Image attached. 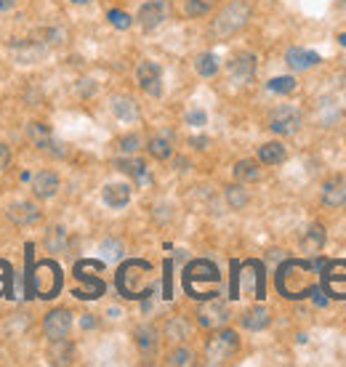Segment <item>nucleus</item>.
<instances>
[{
	"label": "nucleus",
	"mask_w": 346,
	"mask_h": 367,
	"mask_svg": "<svg viewBox=\"0 0 346 367\" xmlns=\"http://www.w3.org/2000/svg\"><path fill=\"white\" fill-rule=\"evenodd\" d=\"M312 296H314V303H317V306H328V298H325V293L319 288L312 290Z\"/></svg>",
	"instance_id": "40"
},
{
	"label": "nucleus",
	"mask_w": 346,
	"mask_h": 367,
	"mask_svg": "<svg viewBox=\"0 0 346 367\" xmlns=\"http://www.w3.org/2000/svg\"><path fill=\"white\" fill-rule=\"evenodd\" d=\"M226 322H229V309H226V303L221 298H205L202 306L198 309V325L205 330H219L224 328Z\"/></svg>",
	"instance_id": "9"
},
{
	"label": "nucleus",
	"mask_w": 346,
	"mask_h": 367,
	"mask_svg": "<svg viewBox=\"0 0 346 367\" xmlns=\"http://www.w3.org/2000/svg\"><path fill=\"white\" fill-rule=\"evenodd\" d=\"M168 13H171V6H168V0H146L144 6L139 8V25L144 27V29H155L160 27L165 19H168Z\"/></svg>",
	"instance_id": "14"
},
{
	"label": "nucleus",
	"mask_w": 346,
	"mask_h": 367,
	"mask_svg": "<svg viewBox=\"0 0 346 367\" xmlns=\"http://www.w3.org/2000/svg\"><path fill=\"white\" fill-rule=\"evenodd\" d=\"M338 43H341V46L346 48V32H341V35H338Z\"/></svg>",
	"instance_id": "45"
},
{
	"label": "nucleus",
	"mask_w": 346,
	"mask_h": 367,
	"mask_svg": "<svg viewBox=\"0 0 346 367\" xmlns=\"http://www.w3.org/2000/svg\"><path fill=\"white\" fill-rule=\"evenodd\" d=\"M112 115L123 123H136L139 120V104L131 96H115L112 99Z\"/></svg>",
	"instance_id": "22"
},
{
	"label": "nucleus",
	"mask_w": 346,
	"mask_h": 367,
	"mask_svg": "<svg viewBox=\"0 0 346 367\" xmlns=\"http://www.w3.org/2000/svg\"><path fill=\"white\" fill-rule=\"evenodd\" d=\"M106 19H109V25L115 27V29H128V27L133 25L131 16L125 11H120V8H112V11L106 13Z\"/></svg>",
	"instance_id": "36"
},
{
	"label": "nucleus",
	"mask_w": 346,
	"mask_h": 367,
	"mask_svg": "<svg viewBox=\"0 0 346 367\" xmlns=\"http://www.w3.org/2000/svg\"><path fill=\"white\" fill-rule=\"evenodd\" d=\"M46 248L51 253H64L67 250V232L64 226H51L46 235Z\"/></svg>",
	"instance_id": "29"
},
{
	"label": "nucleus",
	"mask_w": 346,
	"mask_h": 367,
	"mask_svg": "<svg viewBox=\"0 0 346 367\" xmlns=\"http://www.w3.org/2000/svg\"><path fill=\"white\" fill-rule=\"evenodd\" d=\"M322 205L344 208L346 205V176H335L322 186Z\"/></svg>",
	"instance_id": "17"
},
{
	"label": "nucleus",
	"mask_w": 346,
	"mask_h": 367,
	"mask_svg": "<svg viewBox=\"0 0 346 367\" xmlns=\"http://www.w3.org/2000/svg\"><path fill=\"white\" fill-rule=\"evenodd\" d=\"M59 176L53 171H38L32 176V195L38 197V200H51L56 192H59Z\"/></svg>",
	"instance_id": "16"
},
{
	"label": "nucleus",
	"mask_w": 346,
	"mask_h": 367,
	"mask_svg": "<svg viewBox=\"0 0 346 367\" xmlns=\"http://www.w3.org/2000/svg\"><path fill=\"white\" fill-rule=\"evenodd\" d=\"M240 322H242V328L251 330V333H261V330L269 328L272 317H269V309H266V306H253V309H248L245 314L240 317Z\"/></svg>",
	"instance_id": "21"
},
{
	"label": "nucleus",
	"mask_w": 346,
	"mask_h": 367,
	"mask_svg": "<svg viewBox=\"0 0 346 367\" xmlns=\"http://www.w3.org/2000/svg\"><path fill=\"white\" fill-rule=\"evenodd\" d=\"M192 144H195V149H202V146L208 144V141H205V139H192Z\"/></svg>",
	"instance_id": "43"
},
{
	"label": "nucleus",
	"mask_w": 346,
	"mask_h": 367,
	"mask_svg": "<svg viewBox=\"0 0 346 367\" xmlns=\"http://www.w3.org/2000/svg\"><path fill=\"white\" fill-rule=\"evenodd\" d=\"M115 168L123 173L133 176L139 184L146 181V162L144 160H136V158H123V160H115Z\"/></svg>",
	"instance_id": "26"
},
{
	"label": "nucleus",
	"mask_w": 346,
	"mask_h": 367,
	"mask_svg": "<svg viewBox=\"0 0 346 367\" xmlns=\"http://www.w3.org/2000/svg\"><path fill=\"white\" fill-rule=\"evenodd\" d=\"M8 160H11V149H8V146L0 141V171H3L6 165H8Z\"/></svg>",
	"instance_id": "39"
},
{
	"label": "nucleus",
	"mask_w": 346,
	"mask_h": 367,
	"mask_svg": "<svg viewBox=\"0 0 346 367\" xmlns=\"http://www.w3.org/2000/svg\"><path fill=\"white\" fill-rule=\"evenodd\" d=\"M69 3H72V6H88L91 0H69Z\"/></svg>",
	"instance_id": "44"
},
{
	"label": "nucleus",
	"mask_w": 346,
	"mask_h": 367,
	"mask_svg": "<svg viewBox=\"0 0 346 367\" xmlns=\"http://www.w3.org/2000/svg\"><path fill=\"white\" fill-rule=\"evenodd\" d=\"M27 290L35 293V296L43 298V301L56 298L59 290H62V266L53 261V258H43V261H38L35 263V272L29 275Z\"/></svg>",
	"instance_id": "4"
},
{
	"label": "nucleus",
	"mask_w": 346,
	"mask_h": 367,
	"mask_svg": "<svg viewBox=\"0 0 346 367\" xmlns=\"http://www.w3.org/2000/svg\"><path fill=\"white\" fill-rule=\"evenodd\" d=\"M240 352V335L229 328H219L205 343V362L208 365H226Z\"/></svg>",
	"instance_id": "6"
},
{
	"label": "nucleus",
	"mask_w": 346,
	"mask_h": 367,
	"mask_svg": "<svg viewBox=\"0 0 346 367\" xmlns=\"http://www.w3.org/2000/svg\"><path fill=\"white\" fill-rule=\"evenodd\" d=\"M146 152L152 155L155 160H168L173 155V141H171V133H158L146 141Z\"/></svg>",
	"instance_id": "23"
},
{
	"label": "nucleus",
	"mask_w": 346,
	"mask_h": 367,
	"mask_svg": "<svg viewBox=\"0 0 346 367\" xmlns=\"http://www.w3.org/2000/svg\"><path fill=\"white\" fill-rule=\"evenodd\" d=\"M136 80H139V88L146 91L149 96H162V69H160L158 62L144 59L136 67Z\"/></svg>",
	"instance_id": "12"
},
{
	"label": "nucleus",
	"mask_w": 346,
	"mask_h": 367,
	"mask_svg": "<svg viewBox=\"0 0 346 367\" xmlns=\"http://www.w3.org/2000/svg\"><path fill=\"white\" fill-rule=\"evenodd\" d=\"M186 120H189V125H205V112H189L186 115Z\"/></svg>",
	"instance_id": "38"
},
{
	"label": "nucleus",
	"mask_w": 346,
	"mask_h": 367,
	"mask_svg": "<svg viewBox=\"0 0 346 367\" xmlns=\"http://www.w3.org/2000/svg\"><path fill=\"white\" fill-rule=\"evenodd\" d=\"M298 128H301V112L296 106L282 104L269 115V131L277 136H293Z\"/></svg>",
	"instance_id": "10"
},
{
	"label": "nucleus",
	"mask_w": 346,
	"mask_h": 367,
	"mask_svg": "<svg viewBox=\"0 0 346 367\" xmlns=\"http://www.w3.org/2000/svg\"><path fill=\"white\" fill-rule=\"evenodd\" d=\"M226 205L232 210H242L245 205H248V200H251V195H248V189H245V184H232V186H226Z\"/></svg>",
	"instance_id": "28"
},
{
	"label": "nucleus",
	"mask_w": 346,
	"mask_h": 367,
	"mask_svg": "<svg viewBox=\"0 0 346 367\" xmlns=\"http://www.w3.org/2000/svg\"><path fill=\"white\" fill-rule=\"evenodd\" d=\"M195 69H198V75H202V78H213L219 72V59L213 53H200L198 59H195Z\"/></svg>",
	"instance_id": "31"
},
{
	"label": "nucleus",
	"mask_w": 346,
	"mask_h": 367,
	"mask_svg": "<svg viewBox=\"0 0 346 367\" xmlns=\"http://www.w3.org/2000/svg\"><path fill=\"white\" fill-rule=\"evenodd\" d=\"M102 253H104V261H118L123 256V242L120 240H104L102 242Z\"/></svg>",
	"instance_id": "37"
},
{
	"label": "nucleus",
	"mask_w": 346,
	"mask_h": 367,
	"mask_svg": "<svg viewBox=\"0 0 346 367\" xmlns=\"http://www.w3.org/2000/svg\"><path fill=\"white\" fill-rule=\"evenodd\" d=\"M93 269H104V263H102V261H78V263H75V279L85 282V288L75 290V296H78V298H83V301H91V298L104 296V282H102L99 277L91 275Z\"/></svg>",
	"instance_id": "7"
},
{
	"label": "nucleus",
	"mask_w": 346,
	"mask_h": 367,
	"mask_svg": "<svg viewBox=\"0 0 346 367\" xmlns=\"http://www.w3.org/2000/svg\"><path fill=\"white\" fill-rule=\"evenodd\" d=\"M322 245H325V226L322 223H312L306 229L304 240H301V250L304 253H319Z\"/></svg>",
	"instance_id": "24"
},
{
	"label": "nucleus",
	"mask_w": 346,
	"mask_h": 367,
	"mask_svg": "<svg viewBox=\"0 0 346 367\" xmlns=\"http://www.w3.org/2000/svg\"><path fill=\"white\" fill-rule=\"evenodd\" d=\"M226 72H229V80L237 83V85H248L253 78H256V56L253 53H237L229 64H226Z\"/></svg>",
	"instance_id": "13"
},
{
	"label": "nucleus",
	"mask_w": 346,
	"mask_h": 367,
	"mask_svg": "<svg viewBox=\"0 0 346 367\" xmlns=\"http://www.w3.org/2000/svg\"><path fill=\"white\" fill-rule=\"evenodd\" d=\"M6 216H8V221L16 223V226H32V223H38L40 219H43V213H40V208L32 200L11 202L8 210H6Z\"/></svg>",
	"instance_id": "15"
},
{
	"label": "nucleus",
	"mask_w": 346,
	"mask_h": 367,
	"mask_svg": "<svg viewBox=\"0 0 346 367\" xmlns=\"http://www.w3.org/2000/svg\"><path fill=\"white\" fill-rule=\"evenodd\" d=\"M69 330H72V312L64 309V306L51 309L48 314L43 317V335L51 343H64Z\"/></svg>",
	"instance_id": "8"
},
{
	"label": "nucleus",
	"mask_w": 346,
	"mask_h": 367,
	"mask_svg": "<svg viewBox=\"0 0 346 367\" xmlns=\"http://www.w3.org/2000/svg\"><path fill=\"white\" fill-rule=\"evenodd\" d=\"M285 62H288V67L296 69V72H304V69L317 67L322 59H319V53L306 51V48H288V53H285Z\"/></svg>",
	"instance_id": "19"
},
{
	"label": "nucleus",
	"mask_w": 346,
	"mask_h": 367,
	"mask_svg": "<svg viewBox=\"0 0 346 367\" xmlns=\"http://www.w3.org/2000/svg\"><path fill=\"white\" fill-rule=\"evenodd\" d=\"M266 85H269V91L272 93H293L296 91V78L282 75V78H272Z\"/></svg>",
	"instance_id": "33"
},
{
	"label": "nucleus",
	"mask_w": 346,
	"mask_h": 367,
	"mask_svg": "<svg viewBox=\"0 0 346 367\" xmlns=\"http://www.w3.org/2000/svg\"><path fill=\"white\" fill-rule=\"evenodd\" d=\"M80 325L85 330H91L93 325H96V319H93V314H83V319H80Z\"/></svg>",
	"instance_id": "42"
},
{
	"label": "nucleus",
	"mask_w": 346,
	"mask_h": 367,
	"mask_svg": "<svg viewBox=\"0 0 346 367\" xmlns=\"http://www.w3.org/2000/svg\"><path fill=\"white\" fill-rule=\"evenodd\" d=\"M136 346L144 352V354H152L155 346H158V330L155 328H139L136 330Z\"/></svg>",
	"instance_id": "30"
},
{
	"label": "nucleus",
	"mask_w": 346,
	"mask_h": 367,
	"mask_svg": "<svg viewBox=\"0 0 346 367\" xmlns=\"http://www.w3.org/2000/svg\"><path fill=\"white\" fill-rule=\"evenodd\" d=\"M115 285H118L120 296L123 298H149L152 296V263L149 261H139V258H131L125 261L118 269V277H115Z\"/></svg>",
	"instance_id": "2"
},
{
	"label": "nucleus",
	"mask_w": 346,
	"mask_h": 367,
	"mask_svg": "<svg viewBox=\"0 0 346 367\" xmlns=\"http://www.w3.org/2000/svg\"><path fill=\"white\" fill-rule=\"evenodd\" d=\"M219 285H221V275H219L216 263L205 261V258H198V261L186 263L184 290L192 296V298H198V301L213 298V296H219Z\"/></svg>",
	"instance_id": "3"
},
{
	"label": "nucleus",
	"mask_w": 346,
	"mask_h": 367,
	"mask_svg": "<svg viewBox=\"0 0 346 367\" xmlns=\"http://www.w3.org/2000/svg\"><path fill=\"white\" fill-rule=\"evenodd\" d=\"M211 3H213V0H186L184 13L189 16V19H198V16H205V13L211 11Z\"/></svg>",
	"instance_id": "34"
},
{
	"label": "nucleus",
	"mask_w": 346,
	"mask_h": 367,
	"mask_svg": "<svg viewBox=\"0 0 346 367\" xmlns=\"http://www.w3.org/2000/svg\"><path fill=\"white\" fill-rule=\"evenodd\" d=\"M277 290L282 298H306L312 296V290L317 288V266L312 261H301V258H291L277 269Z\"/></svg>",
	"instance_id": "1"
},
{
	"label": "nucleus",
	"mask_w": 346,
	"mask_h": 367,
	"mask_svg": "<svg viewBox=\"0 0 346 367\" xmlns=\"http://www.w3.org/2000/svg\"><path fill=\"white\" fill-rule=\"evenodd\" d=\"M27 139H29V144L35 146V149H40V152L51 149L53 144L51 128H48L46 123H40V120H29V123H27Z\"/></svg>",
	"instance_id": "18"
},
{
	"label": "nucleus",
	"mask_w": 346,
	"mask_h": 367,
	"mask_svg": "<svg viewBox=\"0 0 346 367\" xmlns=\"http://www.w3.org/2000/svg\"><path fill=\"white\" fill-rule=\"evenodd\" d=\"M322 288L331 298L346 301V261H331L322 272Z\"/></svg>",
	"instance_id": "11"
},
{
	"label": "nucleus",
	"mask_w": 346,
	"mask_h": 367,
	"mask_svg": "<svg viewBox=\"0 0 346 367\" xmlns=\"http://www.w3.org/2000/svg\"><path fill=\"white\" fill-rule=\"evenodd\" d=\"M235 179L237 184H253L261 179V168H258V162L256 160H240L237 165H235Z\"/></svg>",
	"instance_id": "27"
},
{
	"label": "nucleus",
	"mask_w": 346,
	"mask_h": 367,
	"mask_svg": "<svg viewBox=\"0 0 346 367\" xmlns=\"http://www.w3.org/2000/svg\"><path fill=\"white\" fill-rule=\"evenodd\" d=\"M139 146H141V136H139V133H128V136L118 139V149L123 155H133Z\"/></svg>",
	"instance_id": "35"
},
{
	"label": "nucleus",
	"mask_w": 346,
	"mask_h": 367,
	"mask_svg": "<svg viewBox=\"0 0 346 367\" xmlns=\"http://www.w3.org/2000/svg\"><path fill=\"white\" fill-rule=\"evenodd\" d=\"M285 158H288V152L279 141H266L258 146V162H264V165H279Z\"/></svg>",
	"instance_id": "25"
},
{
	"label": "nucleus",
	"mask_w": 346,
	"mask_h": 367,
	"mask_svg": "<svg viewBox=\"0 0 346 367\" xmlns=\"http://www.w3.org/2000/svg\"><path fill=\"white\" fill-rule=\"evenodd\" d=\"M16 3H19V0H0V13H6V11H11V8H16Z\"/></svg>",
	"instance_id": "41"
},
{
	"label": "nucleus",
	"mask_w": 346,
	"mask_h": 367,
	"mask_svg": "<svg viewBox=\"0 0 346 367\" xmlns=\"http://www.w3.org/2000/svg\"><path fill=\"white\" fill-rule=\"evenodd\" d=\"M251 13L253 6L248 0H232V3H226L224 8L216 13V19H213V35L216 38H229V35L240 32L242 27L248 25Z\"/></svg>",
	"instance_id": "5"
},
{
	"label": "nucleus",
	"mask_w": 346,
	"mask_h": 367,
	"mask_svg": "<svg viewBox=\"0 0 346 367\" xmlns=\"http://www.w3.org/2000/svg\"><path fill=\"white\" fill-rule=\"evenodd\" d=\"M165 362L171 367H189V365H195V354H192L189 349H173Z\"/></svg>",
	"instance_id": "32"
},
{
	"label": "nucleus",
	"mask_w": 346,
	"mask_h": 367,
	"mask_svg": "<svg viewBox=\"0 0 346 367\" xmlns=\"http://www.w3.org/2000/svg\"><path fill=\"white\" fill-rule=\"evenodd\" d=\"M102 197H104V202L109 208L120 210L131 202V186L128 184H106L102 189Z\"/></svg>",
	"instance_id": "20"
},
{
	"label": "nucleus",
	"mask_w": 346,
	"mask_h": 367,
	"mask_svg": "<svg viewBox=\"0 0 346 367\" xmlns=\"http://www.w3.org/2000/svg\"><path fill=\"white\" fill-rule=\"evenodd\" d=\"M344 11H346V3H344Z\"/></svg>",
	"instance_id": "46"
}]
</instances>
